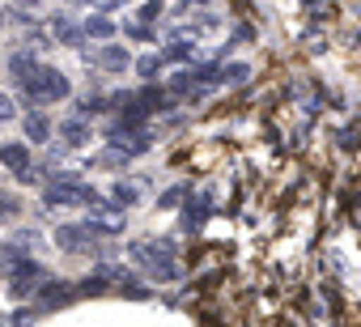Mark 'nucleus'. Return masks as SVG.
<instances>
[{
	"label": "nucleus",
	"mask_w": 361,
	"mask_h": 327,
	"mask_svg": "<svg viewBox=\"0 0 361 327\" xmlns=\"http://www.w3.org/2000/svg\"><path fill=\"white\" fill-rule=\"evenodd\" d=\"M9 213H13V200H9V196H0V221H5Z\"/></svg>",
	"instance_id": "4be33fe9"
},
{
	"label": "nucleus",
	"mask_w": 361,
	"mask_h": 327,
	"mask_svg": "<svg viewBox=\"0 0 361 327\" xmlns=\"http://www.w3.org/2000/svg\"><path fill=\"white\" fill-rule=\"evenodd\" d=\"M64 302H73V285L56 280V285H47V289H43V306H64Z\"/></svg>",
	"instance_id": "1a4fd4ad"
},
{
	"label": "nucleus",
	"mask_w": 361,
	"mask_h": 327,
	"mask_svg": "<svg viewBox=\"0 0 361 327\" xmlns=\"http://www.w3.org/2000/svg\"><path fill=\"white\" fill-rule=\"evenodd\" d=\"M47 204H94L98 200V192L94 187H85L81 179H73V175H56V183L47 187V196H43Z\"/></svg>",
	"instance_id": "f03ea898"
},
{
	"label": "nucleus",
	"mask_w": 361,
	"mask_h": 327,
	"mask_svg": "<svg viewBox=\"0 0 361 327\" xmlns=\"http://www.w3.org/2000/svg\"><path fill=\"white\" fill-rule=\"evenodd\" d=\"M30 319H35V310H18V314H13V327H26Z\"/></svg>",
	"instance_id": "412c9836"
},
{
	"label": "nucleus",
	"mask_w": 361,
	"mask_h": 327,
	"mask_svg": "<svg viewBox=\"0 0 361 327\" xmlns=\"http://www.w3.org/2000/svg\"><path fill=\"white\" fill-rule=\"evenodd\" d=\"M98 64H102V68H111V73H123L132 60H128V51H123V47H115V43H111V47H102V51H98Z\"/></svg>",
	"instance_id": "0eeeda50"
},
{
	"label": "nucleus",
	"mask_w": 361,
	"mask_h": 327,
	"mask_svg": "<svg viewBox=\"0 0 361 327\" xmlns=\"http://www.w3.org/2000/svg\"><path fill=\"white\" fill-rule=\"evenodd\" d=\"M0 22H5V18H0Z\"/></svg>",
	"instance_id": "b1692460"
},
{
	"label": "nucleus",
	"mask_w": 361,
	"mask_h": 327,
	"mask_svg": "<svg viewBox=\"0 0 361 327\" xmlns=\"http://www.w3.org/2000/svg\"><path fill=\"white\" fill-rule=\"evenodd\" d=\"M9 119H13V98L0 94V123H9Z\"/></svg>",
	"instance_id": "6ab92c4d"
},
{
	"label": "nucleus",
	"mask_w": 361,
	"mask_h": 327,
	"mask_svg": "<svg viewBox=\"0 0 361 327\" xmlns=\"http://www.w3.org/2000/svg\"><path fill=\"white\" fill-rule=\"evenodd\" d=\"M56 242H60L64 251H85V247L94 242V230H90V226H60V230H56Z\"/></svg>",
	"instance_id": "20e7f679"
},
{
	"label": "nucleus",
	"mask_w": 361,
	"mask_h": 327,
	"mask_svg": "<svg viewBox=\"0 0 361 327\" xmlns=\"http://www.w3.org/2000/svg\"><path fill=\"white\" fill-rule=\"evenodd\" d=\"M26 255V247H18V242H0V259H5V264H18Z\"/></svg>",
	"instance_id": "2eb2a0df"
},
{
	"label": "nucleus",
	"mask_w": 361,
	"mask_h": 327,
	"mask_svg": "<svg viewBox=\"0 0 361 327\" xmlns=\"http://www.w3.org/2000/svg\"><path fill=\"white\" fill-rule=\"evenodd\" d=\"M51 35H56L60 43H77V35H81V30H77V26H73L68 18H56V26H51Z\"/></svg>",
	"instance_id": "f8f14e48"
},
{
	"label": "nucleus",
	"mask_w": 361,
	"mask_h": 327,
	"mask_svg": "<svg viewBox=\"0 0 361 327\" xmlns=\"http://www.w3.org/2000/svg\"><path fill=\"white\" fill-rule=\"evenodd\" d=\"M51 136V123H47V115H26V140H35V144H43Z\"/></svg>",
	"instance_id": "6e6552de"
},
{
	"label": "nucleus",
	"mask_w": 361,
	"mask_h": 327,
	"mask_svg": "<svg viewBox=\"0 0 361 327\" xmlns=\"http://www.w3.org/2000/svg\"><path fill=\"white\" fill-rule=\"evenodd\" d=\"M22 90L35 98V102H56V98H68V77L60 73V68H39L30 81H22Z\"/></svg>",
	"instance_id": "f257e3e1"
},
{
	"label": "nucleus",
	"mask_w": 361,
	"mask_h": 327,
	"mask_svg": "<svg viewBox=\"0 0 361 327\" xmlns=\"http://www.w3.org/2000/svg\"><path fill=\"white\" fill-rule=\"evenodd\" d=\"M85 35L106 39V35H115V26H111V18H85Z\"/></svg>",
	"instance_id": "9b49d317"
},
{
	"label": "nucleus",
	"mask_w": 361,
	"mask_h": 327,
	"mask_svg": "<svg viewBox=\"0 0 361 327\" xmlns=\"http://www.w3.org/2000/svg\"><path fill=\"white\" fill-rule=\"evenodd\" d=\"M9 68H13V77H18V81H30L43 64H39L30 51H13V56H9Z\"/></svg>",
	"instance_id": "423d86ee"
},
{
	"label": "nucleus",
	"mask_w": 361,
	"mask_h": 327,
	"mask_svg": "<svg viewBox=\"0 0 361 327\" xmlns=\"http://www.w3.org/2000/svg\"><path fill=\"white\" fill-rule=\"evenodd\" d=\"M22 5H39V0H22Z\"/></svg>",
	"instance_id": "5701e85b"
},
{
	"label": "nucleus",
	"mask_w": 361,
	"mask_h": 327,
	"mask_svg": "<svg viewBox=\"0 0 361 327\" xmlns=\"http://www.w3.org/2000/svg\"><path fill=\"white\" fill-rule=\"evenodd\" d=\"M60 136H64L68 144H85V140H90V128H85L81 119H68V123L60 128Z\"/></svg>",
	"instance_id": "9d476101"
},
{
	"label": "nucleus",
	"mask_w": 361,
	"mask_h": 327,
	"mask_svg": "<svg viewBox=\"0 0 361 327\" xmlns=\"http://www.w3.org/2000/svg\"><path fill=\"white\" fill-rule=\"evenodd\" d=\"M115 200H119V204H132V200H136V187H132V183H115Z\"/></svg>",
	"instance_id": "dca6fc26"
},
{
	"label": "nucleus",
	"mask_w": 361,
	"mask_h": 327,
	"mask_svg": "<svg viewBox=\"0 0 361 327\" xmlns=\"http://www.w3.org/2000/svg\"><path fill=\"white\" fill-rule=\"evenodd\" d=\"M221 77H226V85H243L251 77V68L247 64H230V68H221Z\"/></svg>",
	"instance_id": "4468645a"
},
{
	"label": "nucleus",
	"mask_w": 361,
	"mask_h": 327,
	"mask_svg": "<svg viewBox=\"0 0 361 327\" xmlns=\"http://www.w3.org/2000/svg\"><path fill=\"white\" fill-rule=\"evenodd\" d=\"M178 200H183V187H170V192H166V196H161L157 204H161V209H174Z\"/></svg>",
	"instance_id": "a211bd4d"
},
{
	"label": "nucleus",
	"mask_w": 361,
	"mask_h": 327,
	"mask_svg": "<svg viewBox=\"0 0 361 327\" xmlns=\"http://www.w3.org/2000/svg\"><path fill=\"white\" fill-rule=\"evenodd\" d=\"M157 13H161V0H149V5L140 9V22H153Z\"/></svg>",
	"instance_id": "aec40b11"
},
{
	"label": "nucleus",
	"mask_w": 361,
	"mask_h": 327,
	"mask_svg": "<svg viewBox=\"0 0 361 327\" xmlns=\"http://www.w3.org/2000/svg\"><path fill=\"white\" fill-rule=\"evenodd\" d=\"M0 161H5L13 175H26V171H30V149H26L22 140H13V144L0 149Z\"/></svg>",
	"instance_id": "39448f33"
},
{
	"label": "nucleus",
	"mask_w": 361,
	"mask_h": 327,
	"mask_svg": "<svg viewBox=\"0 0 361 327\" xmlns=\"http://www.w3.org/2000/svg\"><path fill=\"white\" fill-rule=\"evenodd\" d=\"M192 56H196V43H183V39H174L166 47V60H192Z\"/></svg>",
	"instance_id": "ddd939ff"
},
{
	"label": "nucleus",
	"mask_w": 361,
	"mask_h": 327,
	"mask_svg": "<svg viewBox=\"0 0 361 327\" xmlns=\"http://www.w3.org/2000/svg\"><path fill=\"white\" fill-rule=\"evenodd\" d=\"M157 64H161L157 56H145V60L136 64V73H140V77H153V73H157Z\"/></svg>",
	"instance_id": "f3484780"
},
{
	"label": "nucleus",
	"mask_w": 361,
	"mask_h": 327,
	"mask_svg": "<svg viewBox=\"0 0 361 327\" xmlns=\"http://www.w3.org/2000/svg\"><path fill=\"white\" fill-rule=\"evenodd\" d=\"M9 276H13V293H18V297H26V293H30V289L39 285V276H43V268H39V264H30V259H18Z\"/></svg>",
	"instance_id": "7ed1b4c3"
}]
</instances>
